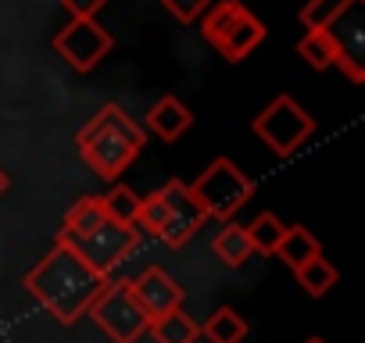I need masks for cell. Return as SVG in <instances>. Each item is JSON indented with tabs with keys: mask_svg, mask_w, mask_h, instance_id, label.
I'll return each instance as SVG.
<instances>
[{
	"mask_svg": "<svg viewBox=\"0 0 365 343\" xmlns=\"http://www.w3.org/2000/svg\"><path fill=\"white\" fill-rule=\"evenodd\" d=\"M147 332H150L158 343H197L201 325H197L187 311H182V307H172V311H165L161 318H150Z\"/></svg>",
	"mask_w": 365,
	"mask_h": 343,
	"instance_id": "obj_12",
	"label": "cell"
},
{
	"mask_svg": "<svg viewBox=\"0 0 365 343\" xmlns=\"http://www.w3.org/2000/svg\"><path fill=\"white\" fill-rule=\"evenodd\" d=\"M86 315L93 318V325H97L111 343H136V339L147 332V325H150L147 311H143L140 300L133 297L129 279L108 283V286L93 297V304H90Z\"/></svg>",
	"mask_w": 365,
	"mask_h": 343,
	"instance_id": "obj_7",
	"label": "cell"
},
{
	"mask_svg": "<svg viewBox=\"0 0 365 343\" xmlns=\"http://www.w3.org/2000/svg\"><path fill=\"white\" fill-rule=\"evenodd\" d=\"M194 115L187 111V104H182L179 97H161L150 111H147V129L154 136H161L165 143H175L182 132L190 129Z\"/></svg>",
	"mask_w": 365,
	"mask_h": 343,
	"instance_id": "obj_11",
	"label": "cell"
},
{
	"mask_svg": "<svg viewBox=\"0 0 365 343\" xmlns=\"http://www.w3.org/2000/svg\"><path fill=\"white\" fill-rule=\"evenodd\" d=\"M201 36L222 54V61L240 65L265 43V26L240 0H222V4H208V11L201 15Z\"/></svg>",
	"mask_w": 365,
	"mask_h": 343,
	"instance_id": "obj_5",
	"label": "cell"
},
{
	"mask_svg": "<svg viewBox=\"0 0 365 343\" xmlns=\"http://www.w3.org/2000/svg\"><path fill=\"white\" fill-rule=\"evenodd\" d=\"M108 286V272H97L90 261H83L76 250L65 243H54L29 272H26V290L36 304L51 311L61 325H76L93 297Z\"/></svg>",
	"mask_w": 365,
	"mask_h": 343,
	"instance_id": "obj_1",
	"label": "cell"
},
{
	"mask_svg": "<svg viewBox=\"0 0 365 343\" xmlns=\"http://www.w3.org/2000/svg\"><path fill=\"white\" fill-rule=\"evenodd\" d=\"M304 343H326V339H319V336H308V339H304Z\"/></svg>",
	"mask_w": 365,
	"mask_h": 343,
	"instance_id": "obj_24",
	"label": "cell"
},
{
	"mask_svg": "<svg viewBox=\"0 0 365 343\" xmlns=\"http://www.w3.org/2000/svg\"><path fill=\"white\" fill-rule=\"evenodd\" d=\"M212 250H215V254H219V261H222V265H230V268H240L244 261H251L255 247H251L247 226H237V222L230 218V222L222 226V233H215Z\"/></svg>",
	"mask_w": 365,
	"mask_h": 343,
	"instance_id": "obj_13",
	"label": "cell"
},
{
	"mask_svg": "<svg viewBox=\"0 0 365 343\" xmlns=\"http://www.w3.org/2000/svg\"><path fill=\"white\" fill-rule=\"evenodd\" d=\"M161 4H165V11H168L175 22L190 26V22H197V19L208 11L212 0H161Z\"/></svg>",
	"mask_w": 365,
	"mask_h": 343,
	"instance_id": "obj_21",
	"label": "cell"
},
{
	"mask_svg": "<svg viewBox=\"0 0 365 343\" xmlns=\"http://www.w3.org/2000/svg\"><path fill=\"white\" fill-rule=\"evenodd\" d=\"M115 40L104 26H97V19H72L58 36H54V51L76 68V72H93L108 54H111Z\"/></svg>",
	"mask_w": 365,
	"mask_h": 343,
	"instance_id": "obj_9",
	"label": "cell"
},
{
	"mask_svg": "<svg viewBox=\"0 0 365 343\" xmlns=\"http://www.w3.org/2000/svg\"><path fill=\"white\" fill-rule=\"evenodd\" d=\"M101 204H104V215L108 218H115V222H122V226H136V211H140V197L129 190V186H111L104 197H101Z\"/></svg>",
	"mask_w": 365,
	"mask_h": 343,
	"instance_id": "obj_19",
	"label": "cell"
},
{
	"mask_svg": "<svg viewBox=\"0 0 365 343\" xmlns=\"http://www.w3.org/2000/svg\"><path fill=\"white\" fill-rule=\"evenodd\" d=\"M201 332L212 339V343H240L247 336V322L233 311V307H219L208 315V322L201 325Z\"/></svg>",
	"mask_w": 365,
	"mask_h": 343,
	"instance_id": "obj_17",
	"label": "cell"
},
{
	"mask_svg": "<svg viewBox=\"0 0 365 343\" xmlns=\"http://www.w3.org/2000/svg\"><path fill=\"white\" fill-rule=\"evenodd\" d=\"M205 211L201 204L190 197V186L179 183V179H168L161 190H154L150 197L140 201V211H136V226L150 236H158L165 247L179 250L187 247L201 226H205Z\"/></svg>",
	"mask_w": 365,
	"mask_h": 343,
	"instance_id": "obj_4",
	"label": "cell"
},
{
	"mask_svg": "<svg viewBox=\"0 0 365 343\" xmlns=\"http://www.w3.org/2000/svg\"><path fill=\"white\" fill-rule=\"evenodd\" d=\"M61 8H65L72 19H97V15L108 8V0H61Z\"/></svg>",
	"mask_w": 365,
	"mask_h": 343,
	"instance_id": "obj_22",
	"label": "cell"
},
{
	"mask_svg": "<svg viewBox=\"0 0 365 343\" xmlns=\"http://www.w3.org/2000/svg\"><path fill=\"white\" fill-rule=\"evenodd\" d=\"M79 157L90 164L93 176L101 179H118L122 172L140 157L147 147L143 125L118 104H104L79 132H76Z\"/></svg>",
	"mask_w": 365,
	"mask_h": 343,
	"instance_id": "obj_3",
	"label": "cell"
},
{
	"mask_svg": "<svg viewBox=\"0 0 365 343\" xmlns=\"http://www.w3.org/2000/svg\"><path fill=\"white\" fill-rule=\"evenodd\" d=\"M347 4H354V0H308L297 19L304 29H319V26H329Z\"/></svg>",
	"mask_w": 365,
	"mask_h": 343,
	"instance_id": "obj_20",
	"label": "cell"
},
{
	"mask_svg": "<svg viewBox=\"0 0 365 343\" xmlns=\"http://www.w3.org/2000/svg\"><path fill=\"white\" fill-rule=\"evenodd\" d=\"M190 197L201 204L205 218L230 222L255 197V179L244 176L230 157H215L201 176L190 183Z\"/></svg>",
	"mask_w": 365,
	"mask_h": 343,
	"instance_id": "obj_6",
	"label": "cell"
},
{
	"mask_svg": "<svg viewBox=\"0 0 365 343\" xmlns=\"http://www.w3.org/2000/svg\"><path fill=\"white\" fill-rule=\"evenodd\" d=\"M8 186H11V176H8V172H4V168H0V197H4V194H8Z\"/></svg>",
	"mask_w": 365,
	"mask_h": 343,
	"instance_id": "obj_23",
	"label": "cell"
},
{
	"mask_svg": "<svg viewBox=\"0 0 365 343\" xmlns=\"http://www.w3.org/2000/svg\"><path fill=\"white\" fill-rule=\"evenodd\" d=\"M255 136L279 157L297 154V147H304V139L315 132V118L287 93H279L276 100H269V107L251 122Z\"/></svg>",
	"mask_w": 365,
	"mask_h": 343,
	"instance_id": "obj_8",
	"label": "cell"
},
{
	"mask_svg": "<svg viewBox=\"0 0 365 343\" xmlns=\"http://www.w3.org/2000/svg\"><path fill=\"white\" fill-rule=\"evenodd\" d=\"M297 58L308 61V68H315V72L333 68V65H336V40H333V33H329L326 26L308 29V33L297 40Z\"/></svg>",
	"mask_w": 365,
	"mask_h": 343,
	"instance_id": "obj_14",
	"label": "cell"
},
{
	"mask_svg": "<svg viewBox=\"0 0 365 343\" xmlns=\"http://www.w3.org/2000/svg\"><path fill=\"white\" fill-rule=\"evenodd\" d=\"M276 254H279V261H283V265L297 268V265H304L308 258L322 254V243H319V240H315V233H308L304 226H287V233H283V240H279Z\"/></svg>",
	"mask_w": 365,
	"mask_h": 343,
	"instance_id": "obj_16",
	"label": "cell"
},
{
	"mask_svg": "<svg viewBox=\"0 0 365 343\" xmlns=\"http://www.w3.org/2000/svg\"><path fill=\"white\" fill-rule=\"evenodd\" d=\"M133 297L140 300V307L147 311V318H161L172 307H182V286L158 265H150L140 279H129Z\"/></svg>",
	"mask_w": 365,
	"mask_h": 343,
	"instance_id": "obj_10",
	"label": "cell"
},
{
	"mask_svg": "<svg viewBox=\"0 0 365 343\" xmlns=\"http://www.w3.org/2000/svg\"><path fill=\"white\" fill-rule=\"evenodd\" d=\"M58 243H65L68 250H76L83 261H90L97 272L115 268L129 250H136L140 233L136 226H122L115 218L104 215L101 197H79L61 222Z\"/></svg>",
	"mask_w": 365,
	"mask_h": 343,
	"instance_id": "obj_2",
	"label": "cell"
},
{
	"mask_svg": "<svg viewBox=\"0 0 365 343\" xmlns=\"http://www.w3.org/2000/svg\"><path fill=\"white\" fill-rule=\"evenodd\" d=\"M294 275H297V286H301L308 297H326V293L336 286V279H340L336 265H329L322 254H315V258H308L304 265H297Z\"/></svg>",
	"mask_w": 365,
	"mask_h": 343,
	"instance_id": "obj_15",
	"label": "cell"
},
{
	"mask_svg": "<svg viewBox=\"0 0 365 343\" xmlns=\"http://www.w3.org/2000/svg\"><path fill=\"white\" fill-rule=\"evenodd\" d=\"M283 233H287V226L272 215V211H262L251 226H247V236H251V247L258 250V254H276V247H279V240H283Z\"/></svg>",
	"mask_w": 365,
	"mask_h": 343,
	"instance_id": "obj_18",
	"label": "cell"
}]
</instances>
